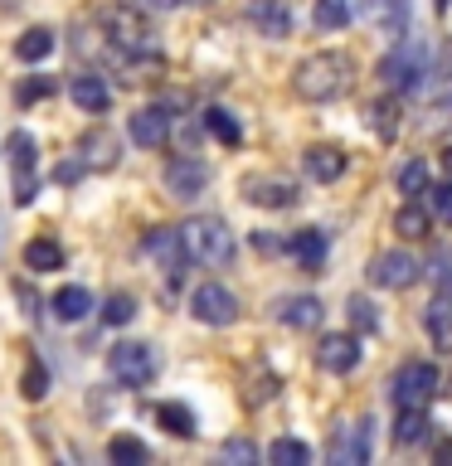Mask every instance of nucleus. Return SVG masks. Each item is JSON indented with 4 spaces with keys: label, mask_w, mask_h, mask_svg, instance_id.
<instances>
[{
    "label": "nucleus",
    "mask_w": 452,
    "mask_h": 466,
    "mask_svg": "<svg viewBox=\"0 0 452 466\" xmlns=\"http://www.w3.org/2000/svg\"><path fill=\"white\" fill-rule=\"evenodd\" d=\"M108 457H112V461L137 466V461H146V447L137 442V437H112V442H108Z\"/></svg>",
    "instance_id": "f704fd0d"
},
{
    "label": "nucleus",
    "mask_w": 452,
    "mask_h": 466,
    "mask_svg": "<svg viewBox=\"0 0 452 466\" xmlns=\"http://www.w3.org/2000/svg\"><path fill=\"white\" fill-rule=\"evenodd\" d=\"M204 185H210V166H204V160L180 156L166 166V189L175 199H195V195H204Z\"/></svg>",
    "instance_id": "f8f14e48"
},
{
    "label": "nucleus",
    "mask_w": 452,
    "mask_h": 466,
    "mask_svg": "<svg viewBox=\"0 0 452 466\" xmlns=\"http://www.w3.org/2000/svg\"><path fill=\"white\" fill-rule=\"evenodd\" d=\"M49 93H54V78H29L20 87V102H35V97H49Z\"/></svg>",
    "instance_id": "ea45409f"
},
{
    "label": "nucleus",
    "mask_w": 452,
    "mask_h": 466,
    "mask_svg": "<svg viewBox=\"0 0 452 466\" xmlns=\"http://www.w3.org/2000/svg\"><path fill=\"white\" fill-rule=\"evenodd\" d=\"M190 311H195V320H204V326H233V320H239V297L219 282H204V287H195V297H190Z\"/></svg>",
    "instance_id": "6e6552de"
},
{
    "label": "nucleus",
    "mask_w": 452,
    "mask_h": 466,
    "mask_svg": "<svg viewBox=\"0 0 452 466\" xmlns=\"http://www.w3.org/2000/svg\"><path fill=\"white\" fill-rule=\"evenodd\" d=\"M428 437V418H423V408H399V422H394V442L399 447H414Z\"/></svg>",
    "instance_id": "393cba45"
},
{
    "label": "nucleus",
    "mask_w": 452,
    "mask_h": 466,
    "mask_svg": "<svg viewBox=\"0 0 452 466\" xmlns=\"http://www.w3.org/2000/svg\"><path fill=\"white\" fill-rule=\"evenodd\" d=\"M156 422L175 437H195V413L185 403H156Z\"/></svg>",
    "instance_id": "cd10ccee"
},
{
    "label": "nucleus",
    "mask_w": 452,
    "mask_h": 466,
    "mask_svg": "<svg viewBox=\"0 0 452 466\" xmlns=\"http://www.w3.org/2000/svg\"><path fill=\"white\" fill-rule=\"evenodd\" d=\"M108 370L117 384H127V389H146L156 379V350L151 345H141V340H117L112 345V355H108Z\"/></svg>",
    "instance_id": "423d86ee"
},
{
    "label": "nucleus",
    "mask_w": 452,
    "mask_h": 466,
    "mask_svg": "<svg viewBox=\"0 0 452 466\" xmlns=\"http://www.w3.org/2000/svg\"><path fill=\"white\" fill-rule=\"evenodd\" d=\"M292 258L302 262L306 272H321V262H326V233L321 228H302V233H292Z\"/></svg>",
    "instance_id": "5701e85b"
},
{
    "label": "nucleus",
    "mask_w": 452,
    "mask_h": 466,
    "mask_svg": "<svg viewBox=\"0 0 452 466\" xmlns=\"http://www.w3.org/2000/svg\"><path fill=\"white\" fill-rule=\"evenodd\" d=\"M131 316H137V301H131L127 291H112V297L102 301V320H108V326H127Z\"/></svg>",
    "instance_id": "473e14b6"
},
{
    "label": "nucleus",
    "mask_w": 452,
    "mask_h": 466,
    "mask_svg": "<svg viewBox=\"0 0 452 466\" xmlns=\"http://www.w3.org/2000/svg\"><path fill=\"white\" fill-rule=\"evenodd\" d=\"M360 10L379 35H389V39L408 35V0H360Z\"/></svg>",
    "instance_id": "4468645a"
},
{
    "label": "nucleus",
    "mask_w": 452,
    "mask_h": 466,
    "mask_svg": "<svg viewBox=\"0 0 452 466\" xmlns=\"http://www.w3.org/2000/svg\"><path fill=\"white\" fill-rule=\"evenodd\" d=\"M428 335H433L437 345H447V335H452V311H447L443 301L428 306Z\"/></svg>",
    "instance_id": "c9c22d12"
},
{
    "label": "nucleus",
    "mask_w": 452,
    "mask_h": 466,
    "mask_svg": "<svg viewBox=\"0 0 452 466\" xmlns=\"http://www.w3.org/2000/svg\"><path fill=\"white\" fill-rule=\"evenodd\" d=\"M49 393V374L39 370V364H29L25 370V399H44Z\"/></svg>",
    "instance_id": "58836bf2"
},
{
    "label": "nucleus",
    "mask_w": 452,
    "mask_h": 466,
    "mask_svg": "<svg viewBox=\"0 0 452 466\" xmlns=\"http://www.w3.org/2000/svg\"><path fill=\"white\" fill-rule=\"evenodd\" d=\"M68 93H73V102H78L83 112H93V116H102L112 107V93H108V83H102L98 73H78V78L68 83Z\"/></svg>",
    "instance_id": "412c9836"
},
{
    "label": "nucleus",
    "mask_w": 452,
    "mask_h": 466,
    "mask_svg": "<svg viewBox=\"0 0 452 466\" xmlns=\"http://www.w3.org/2000/svg\"><path fill=\"white\" fill-rule=\"evenodd\" d=\"M370 282L385 287V291H404L408 282H418V258L408 248H389L370 262Z\"/></svg>",
    "instance_id": "1a4fd4ad"
},
{
    "label": "nucleus",
    "mask_w": 452,
    "mask_h": 466,
    "mask_svg": "<svg viewBox=\"0 0 452 466\" xmlns=\"http://www.w3.org/2000/svg\"><path fill=\"white\" fill-rule=\"evenodd\" d=\"M350 78H355V64H350L345 54H312L302 58L297 73H292V93H297L302 102H335L350 87Z\"/></svg>",
    "instance_id": "f257e3e1"
},
{
    "label": "nucleus",
    "mask_w": 452,
    "mask_h": 466,
    "mask_svg": "<svg viewBox=\"0 0 452 466\" xmlns=\"http://www.w3.org/2000/svg\"><path fill=\"white\" fill-rule=\"evenodd\" d=\"M146 253H151L160 268H166L170 282H180V272H185V238H180V228H151L146 233Z\"/></svg>",
    "instance_id": "9b49d317"
},
{
    "label": "nucleus",
    "mask_w": 452,
    "mask_h": 466,
    "mask_svg": "<svg viewBox=\"0 0 452 466\" xmlns=\"http://www.w3.org/2000/svg\"><path fill=\"white\" fill-rule=\"evenodd\" d=\"M379 78L389 83V93H418L423 78H428V49L418 39H399L379 64Z\"/></svg>",
    "instance_id": "7ed1b4c3"
},
{
    "label": "nucleus",
    "mask_w": 452,
    "mask_h": 466,
    "mask_svg": "<svg viewBox=\"0 0 452 466\" xmlns=\"http://www.w3.org/2000/svg\"><path fill=\"white\" fill-rule=\"evenodd\" d=\"M316 364H321V370H331V374H350L360 364L355 335H326V340L316 345Z\"/></svg>",
    "instance_id": "dca6fc26"
},
{
    "label": "nucleus",
    "mask_w": 452,
    "mask_h": 466,
    "mask_svg": "<svg viewBox=\"0 0 452 466\" xmlns=\"http://www.w3.org/2000/svg\"><path fill=\"white\" fill-rule=\"evenodd\" d=\"M248 25L262 39H287L292 35V5L287 0H248Z\"/></svg>",
    "instance_id": "ddd939ff"
},
{
    "label": "nucleus",
    "mask_w": 452,
    "mask_h": 466,
    "mask_svg": "<svg viewBox=\"0 0 452 466\" xmlns=\"http://www.w3.org/2000/svg\"><path fill=\"white\" fill-rule=\"evenodd\" d=\"M54 316L58 320H68V326H78V320H87V311H93V291L78 287V282H68V287H58L54 291Z\"/></svg>",
    "instance_id": "aec40b11"
},
{
    "label": "nucleus",
    "mask_w": 452,
    "mask_h": 466,
    "mask_svg": "<svg viewBox=\"0 0 452 466\" xmlns=\"http://www.w3.org/2000/svg\"><path fill=\"white\" fill-rule=\"evenodd\" d=\"M443 83H452V39L443 44Z\"/></svg>",
    "instance_id": "79ce46f5"
},
{
    "label": "nucleus",
    "mask_w": 452,
    "mask_h": 466,
    "mask_svg": "<svg viewBox=\"0 0 452 466\" xmlns=\"http://www.w3.org/2000/svg\"><path fill=\"white\" fill-rule=\"evenodd\" d=\"M49 54H54V29H44V25L25 29V35L15 39V58H20V64H39V58H49Z\"/></svg>",
    "instance_id": "b1692460"
},
{
    "label": "nucleus",
    "mask_w": 452,
    "mask_h": 466,
    "mask_svg": "<svg viewBox=\"0 0 452 466\" xmlns=\"http://www.w3.org/2000/svg\"><path fill=\"white\" fill-rule=\"evenodd\" d=\"M180 238H185V253L195 262H204V268H229L233 262V233H229L224 218H214V214H195L180 228Z\"/></svg>",
    "instance_id": "f03ea898"
},
{
    "label": "nucleus",
    "mask_w": 452,
    "mask_h": 466,
    "mask_svg": "<svg viewBox=\"0 0 452 466\" xmlns=\"http://www.w3.org/2000/svg\"><path fill=\"white\" fill-rule=\"evenodd\" d=\"M302 166H306V175H312L316 185H331V180L345 175V151L341 146H312V151L302 156Z\"/></svg>",
    "instance_id": "6ab92c4d"
},
{
    "label": "nucleus",
    "mask_w": 452,
    "mask_h": 466,
    "mask_svg": "<svg viewBox=\"0 0 452 466\" xmlns=\"http://www.w3.org/2000/svg\"><path fill=\"white\" fill-rule=\"evenodd\" d=\"M243 199L262 204V209H287V204H297V185L282 180V175H248V180H243Z\"/></svg>",
    "instance_id": "9d476101"
},
{
    "label": "nucleus",
    "mask_w": 452,
    "mask_h": 466,
    "mask_svg": "<svg viewBox=\"0 0 452 466\" xmlns=\"http://www.w3.org/2000/svg\"><path fill=\"white\" fill-rule=\"evenodd\" d=\"M365 127H375L379 131V141H389L394 131H399V107H394V97H379L365 107Z\"/></svg>",
    "instance_id": "a878e982"
},
{
    "label": "nucleus",
    "mask_w": 452,
    "mask_h": 466,
    "mask_svg": "<svg viewBox=\"0 0 452 466\" xmlns=\"http://www.w3.org/2000/svg\"><path fill=\"white\" fill-rule=\"evenodd\" d=\"M166 137H170V112L166 107H141L137 116H131V141L137 146H166Z\"/></svg>",
    "instance_id": "a211bd4d"
},
{
    "label": "nucleus",
    "mask_w": 452,
    "mask_h": 466,
    "mask_svg": "<svg viewBox=\"0 0 452 466\" xmlns=\"http://www.w3.org/2000/svg\"><path fill=\"white\" fill-rule=\"evenodd\" d=\"M277 320L292 330H316L321 326V301L316 297H287V301H277Z\"/></svg>",
    "instance_id": "4be33fe9"
},
{
    "label": "nucleus",
    "mask_w": 452,
    "mask_h": 466,
    "mask_svg": "<svg viewBox=\"0 0 452 466\" xmlns=\"http://www.w3.org/2000/svg\"><path fill=\"white\" fill-rule=\"evenodd\" d=\"M25 262L35 272H58V268H64V248H58L54 238H35L25 248Z\"/></svg>",
    "instance_id": "bb28decb"
},
{
    "label": "nucleus",
    "mask_w": 452,
    "mask_h": 466,
    "mask_svg": "<svg viewBox=\"0 0 452 466\" xmlns=\"http://www.w3.org/2000/svg\"><path fill=\"white\" fill-rule=\"evenodd\" d=\"M146 5H156V10H175V5H185V0H146Z\"/></svg>",
    "instance_id": "37998d69"
},
{
    "label": "nucleus",
    "mask_w": 452,
    "mask_h": 466,
    "mask_svg": "<svg viewBox=\"0 0 452 466\" xmlns=\"http://www.w3.org/2000/svg\"><path fill=\"white\" fill-rule=\"evenodd\" d=\"M437 389L443 384H437V370L428 360H414V364H404V370L394 374V403L399 408H423Z\"/></svg>",
    "instance_id": "0eeeda50"
},
{
    "label": "nucleus",
    "mask_w": 452,
    "mask_h": 466,
    "mask_svg": "<svg viewBox=\"0 0 452 466\" xmlns=\"http://www.w3.org/2000/svg\"><path fill=\"white\" fill-rule=\"evenodd\" d=\"M78 160H83V170H112L117 160H122V146H117L112 131H87V137L78 141Z\"/></svg>",
    "instance_id": "2eb2a0df"
},
{
    "label": "nucleus",
    "mask_w": 452,
    "mask_h": 466,
    "mask_svg": "<svg viewBox=\"0 0 452 466\" xmlns=\"http://www.w3.org/2000/svg\"><path fill=\"white\" fill-rule=\"evenodd\" d=\"M350 25V0H316V29H345Z\"/></svg>",
    "instance_id": "7c9ffc66"
},
{
    "label": "nucleus",
    "mask_w": 452,
    "mask_h": 466,
    "mask_svg": "<svg viewBox=\"0 0 452 466\" xmlns=\"http://www.w3.org/2000/svg\"><path fill=\"white\" fill-rule=\"evenodd\" d=\"M370 428H375L370 418L350 422V428H345V437L331 447V457H335V461H345V466H360V461H370V451H375V432H370Z\"/></svg>",
    "instance_id": "f3484780"
},
{
    "label": "nucleus",
    "mask_w": 452,
    "mask_h": 466,
    "mask_svg": "<svg viewBox=\"0 0 452 466\" xmlns=\"http://www.w3.org/2000/svg\"><path fill=\"white\" fill-rule=\"evenodd\" d=\"M219 457H224V461H258V447L243 442V437H229V442L219 447Z\"/></svg>",
    "instance_id": "4c0bfd02"
},
{
    "label": "nucleus",
    "mask_w": 452,
    "mask_h": 466,
    "mask_svg": "<svg viewBox=\"0 0 452 466\" xmlns=\"http://www.w3.org/2000/svg\"><path fill=\"white\" fill-rule=\"evenodd\" d=\"M394 228H399L404 238H423V233H428V214H423L418 204H404V209L394 214Z\"/></svg>",
    "instance_id": "2f4dec72"
},
{
    "label": "nucleus",
    "mask_w": 452,
    "mask_h": 466,
    "mask_svg": "<svg viewBox=\"0 0 452 466\" xmlns=\"http://www.w3.org/2000/svg\"><path fill=\"white\" fill-rule=\"evenodd\" d=\"M443 170L452 175V146H447V151H443Z\"/></svg>",
    "instance_id": "c03bdc74"
},
{
    "label": "nucleus",
    "mask_w": 452,
    "mask_h": 466,
    "mask_svg": "<svg viewBox=\"0 0 452 466\" xmlns=\"http://www.w3.org/2000/svg\"><path fill=\"white\" fill-rule=\"evenodd\" d=\"M204 131H210L214 141H224V146H239V141H243V127L233 122V112H224V107H210V112H204Z\"/></svg>",
    "instance_id": "c85d7f7f"
},
{
    "label": "nucleus",
    "mask_w": 452,
    "mask_h": 466,
    "mask_svg": "<svg viewBox=\"0 0 452 466\" xmlns=\"http://www.w3.org/2000/svg\"><path fill=\"white\" fill-rule=\"evenodd\" d=\"M268 457L277 466H306V461H312V447L297 442V437H277V442L268 447Z\"/></svg>",
    "instance_id": "c756f323"
},
{
    "label": "nucleus",
    "mask_w": 452,
    "mask_h": 466,
    "mask_svg": "<svg viewBox=\"0 0 452 466\" xmlns=\"http://www.w3.org/2000/svg\"><path fill=\"white\" fill-rule=\"evenodd\" d=\"M433 209H437V218H452V180L433 189Z\"/></svg>",
    "instance_id": "a19ab883"
},
{
    "label": "nucleus",
    "mask_w": 452,
    "mask_h": 466,
    "mask_svg": "<svg viewBox=\"0 0 452 466\" xmlns=\"http://www.w3.org/2000/svg\"><path fill=\"white\" fill-rule=\"evenodd\" d=\"M5 151H10V195L25 209V204H35V195H39V146L29 131H10Z\"/></svg>",
    "instance_id": "20e7f679"
},
{
    "label": "nucleus",
    "mask_w": 452,
    "mask_h": 466,
    "mask_svg": "<svg viewBox=\"0 0 452 466\" xmlns=\"http://www.w3.org/2000/svg\"><path fill=\"white\" fill-rule=\"evenodd\" d=\"M350 320H355V330H375V326H379V311H375V301H365V297H350Z\"/></svg>",
    "instance_id": "e433bc0d"
},
{
    "label": "nucleus",
    "mask_w": 452,
    "mask_h": 466,
    "mask_svg": "<svg viewBox=\"0 0 452 466\" xmlns=\"http://www.w3.org/2000/svg\"><path fill=\"white\" fill-rule=\"evenodd\" d=\"M102 29H108V39H112V54H127V58H151L156 54L151 29H146V20L137 10H127V5L102 10Z\"/></svg>",
    "instance_id": "39448f33"
},
{
    "label": "nucleus",
    "mask_w": 452,
    "mask_h": 466,
    "mask_svg": "<svg viewBox=\"0 0 452 466\" xmlns=\"http://www.w3.org/2000/svg\"><path fill=\"white\" fill-rule=\"evenodd\" d=\"M399 189H404L408 199L423 195V189H428V166H423V160H408V166L399 170Z\"/></svg>",
    "instance_id": "72a5a7b5"
}]
</instances>
